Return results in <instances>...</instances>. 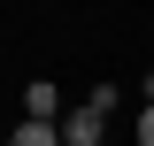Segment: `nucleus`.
Wrapping results in <instances>:
<instances>
[{
	"mask_svg": "<svg viewBox=\"0 0 154 146\" xmlns=\"http://www.w3.org/2000/svg\"><path fill=\"white\" fill-rule=\"evenodd\" d=\"M8 146H69V138H62V123H31V115H23V123L8 131Z\"/></svg>",
	"mask_w": 154,
	"mask_h": 146,
	"instance_id": "nucleus-3",
	"label": "nucleus"
},
{
	"mask_svg": "<svg viewBox=\"0 0 154 146\" xmlns=\"http://www.w3.org/2000/svg\"><path fill=\"white\" fill-rule=\"evenodd\" d=\"M23 115H31V123H62V115H69V100H62L54 77H31V85H23Z\"/></svg>",
	"mask_w": 154,
	"mask_h": 146,
	"instance_id": "nucleus-1",
	"label": "nucleus"
},
{
	"mask_svg": "<svg viewBox=\"0 0 154 146\" xmlns=\"http://www.w3.org/2000/svg\"><path fill=\"white\" fill-rule=\"evenodd\" d=\"M85 108H100V115H116V108H123V85H85Z\"/></svg>",
	"mask_w": 154,
	"mask_h": 146,
	"instance_id": "nucleus-4",
	"label": "nucleus"
},
{
	"mask_svg": "<svg viewBox=\"0 0 154 146\" xmlns=\"http://www.w3.org/2000/svg\"><path fill=\"white\" fill-rule=\"evenodd\" d=\"M62 138H69V146H108V115H100V108H85V100H77V108L62 115Z\"/></svg>",
	"mask_w": 154,
	"mask_h": 146,
	"instance_id": "nucleus-2",
	"label": "nucleus"
}]
</instances>
